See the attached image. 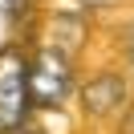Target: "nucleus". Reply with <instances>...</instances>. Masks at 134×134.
<instances>
[{
    "instance_id": "f257e3e1",
    "label": "nucleus",
    "mask_w": 134,
    "mask_h": 134,
    "mask_svg": "<svg viewBox=\"0 0 134 134\" xmlns=\"http://www.w3.org/2000/svg\"><path fill=\"white\" fill-rule=\"evenodd\" d=\"M33 110V85H29V57L20 45L0 49V130L25 126Z\"/></svg>"
},
{
    "instance_id": "f03ea898",
    "label": "nucleus",
    "mask_w": 134,
    "mask_h": 134,
    "mask_svg": "<svg viewBox=\"0 0 134 134\" xmlns=\"http://www.w3.org/2000/svg\"><path fill=\"white\" fill-rule=\"evenodd\" d=\"M29 85H33V106L37 110H53L69 98L73 90V65L57 45H45L29 57Z\"/></svg>"
},
{
    "instance_id": "7ed1b4c3",
    "label": "nucleus",
    "mask_w": 134,
    "mask_h": 134,
    "mask_svg": "<svg viewBox=\"0 0 134 134\" xmlns=\"http://www.w3.org/2000/svg\"><path fill=\"white\" fill-rule=\"evenodd\" d=\"M122 102H126L122 73H98V77H90V81L81 85V106H85V114H93V118L118 114Z\"/></svg>"
},
{
    "instance_id": "20e7f679",
    "label": "nucleus",
    "mask_w": 134,
    "mask_h": 134,
    "mask_svg": "<svg viewBox=\"0 0 134 134\" xmlns=\"http://www.w3.org/2000/svg\"><path fill=\"white\" fill-rule=\"evenodd\" d=\"M85 8H110V4H118V0H81Z\"/></svg>"
},
{
    "instance_id": "39448f33",
    "label": "nucleus",
    "mask_w": 134,
    "mask_h": 134,
    "mask_svg": "<svg viewBox=\"0 0 134 134\" xmlns=\"http://www.w3.org/2000/svg\"><path fill=\"white\" fill-rule=\"evenodd\" d=\"M8 134H37V130H25V126H16V130H8Z\"/></svg>"
},
{
    "instance_id": "423d86ee",
    "label": "nucleus",
    "mask_w": 134,
    "mask_h": 134,
    "mask_svg": "<svg viewBox=\"0 0 134 134\" xmlns=\"http://www.w3.org/2000/svg\"><path fill=\"white\" fill-rule=\"evenodd\" d=\"M0 4H4V8H16V4H20V0H0Z\"/></svg>"
},
{
    "instance_id": "0eeeda50",
    "label": "nucleus",
    "mask_w": 134,
    "mask_h": 134,
    "mask_svg": "<svg viewBox=\"0 0 134 134\" xmlns=\"http://www.w3.org/2000/svg\"><path fill=\"white\" fill-rule=\"evenodd\" d=\"M130 61H134V33H130Z\"/></svg>"
}]
</instances>
